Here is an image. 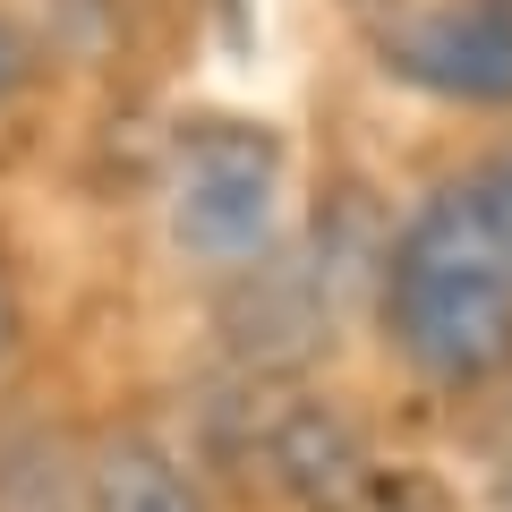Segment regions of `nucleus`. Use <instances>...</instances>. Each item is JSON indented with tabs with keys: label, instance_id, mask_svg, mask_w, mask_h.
<instances>
[{
	"label": "nucleus",
	"instance_id": "obj_1",
	"mask_svg": "<svg viewBox=\"0 0 512 512\" xmlns=\"http://www.w3.org/2000/svg\"><path fill=\"white\" fill-rule=\"evenodd\" d=\"M376 316L410 376L436 393H478L512 376V274L478 231L470 188H436L376 256Z\"/></svg>",
	"mask_w": 512,
	"mask_h": 512
},
{
	"label": "nucleus",
	"instance_id": "obj_2",
	"mask_svg": "<svg viewBox=\"0 0 512 512\" xmlns=\"http://www.w3.org/2000/svg\"><path fill=\"white\" fill-rule=\"evenodd\" d=\"M282 205H291V146L265 120H239V111L180 120L163 163V214L188 265L231 282L256 274L282 239Z\"/></svg>",
	"mask_w": 512,
	"mask_h": 512
},
{
	"label": "nucleus",
	"instance_id": "obj_3",
	"mask_svg": "<svg viewBox=\"0 0 512 512\" xmlns=\"http://www.w3.org/2000/svg\"><path fill=\"white\" fill-rule=\"evenodd\" d=\"M376 69L436 103H512V0H410L376 26Z\"/></svg>",
	"mask_w": 512,
	"mask_h": 512
},
{
	"label": "nucleus",
	"instance_id": "obj_4",
	"mask_svg": "<svg viewBox=\"0 0 512 512\" xmlns=\"http://www.w3.org/2000/svg\"><path fill=\"white\" fill-rule=\"evenodd\" d=\"M265 478H274L299 512H359L376 461H367V436H359L350 410L291 402V410L265 419Z\"/></svg>",
	"mask_w": 512,
	"mask_h": 512
},
{
	"label": "nucleus",
	"instance_id": "obj_5",
	"mask_svg": "<svg viewBox=\"0 0 512 512\" xmlns=\"http://www.w3.org/2000/svg\"><path fill=\"white\" fill-rule=\"evenodd\" d=\"M86 512H205V487L180 470L163 436L103 427L86 453Z\"/></svg>",
	"mask_w": 512,
	"mask_h": 512
},
{
	"label": "nucleus",
	"instance_id": "obj_6",
	"mask_svg": "<svg viewBox=\"0 0 512 512\" xmlns=\"http://www.w3.org/2000/svg\"><path fill=\"white\" fill-rule=\"evenodd\" d=\"M470 214H478V231L495 239V256H504V274H512V146H495L487 163L470 171Z\"/></svg>",
	"mask_w": 512,
	"mask_h": 512
},
{
	"label": "nucleus",
	"instance_id": "obj_7",
	"mask_svg": "<svg viewBox=\"0 0 512 512\" xmlns=\"http://www.w3.org/2000/svg\"><path fill=\"white\" fill-rule=\"evenodd\" d=\"M35 77H43V43L0 9V111L18 103V94H35Z\"/></svg>",
	"mask_w": 512,
	"mask_h": 512
},
{
	"label": "nucleus",
	"instance_id": "obj_8",
	"mask_svg": "<svg viewBox=\"0 0 512 512\" xmlns=\"http://www.w3.org/2000/svg\"><path fill=\"white\" fill-rule=\"evenodd\" d=\"M18 342H26V308H18V282H9V265H0V376L18 367Z\"/></svg>",
	"mask_w": 512,
	"mask_h": 512
},
{
	"label": "nucleus",
	"instance_id": "obj_9",
	"mask_svg": "<svg viewBox=\"0 0 512 512\" xmlns=\"http://www.w3.org/2000/svg\"><path fill=\"white\" fill-rule=\"evenodd\" d=\"M342 9H350V18H367V26H384V18H402L410 0H342Z\"/></svg>",
	"mask_w": 512,
	"mask_h": 512
},
{
	"label": "nucleus",
	"instance_id": "obj_10",
	"mask_svg": "<svg viewBox=\"0 0 512 512\" xmlns=\"http://www.w3.org/2000/svg\"><path fill=\"white\" fill-rule=\"evenodd\" d=\"M504 504H512V461H504Z\"/></svg>",
	"mask_w": 512,
	"mask_h": 512
}]
</instances>
